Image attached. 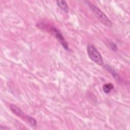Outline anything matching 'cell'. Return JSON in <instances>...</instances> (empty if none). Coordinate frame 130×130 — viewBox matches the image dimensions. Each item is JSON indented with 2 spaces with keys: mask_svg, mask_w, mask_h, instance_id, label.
Listing matches in <instances>:
<instances>
[{
  "mask_svg": "<svg viewBox=\"0 0 130 130\" xmlns=\"http://www.w3.org/2000/svg\"><path fill=\"white\" fill-rule=\"evenodd\" d=\"M86 3L88 5L91 11L100 22L108 27H110L112 26V23L110 20L98 7L91 4L90 2L86 1Z\"/></svg>",
  "mask_w": 130,
  "mask_h": 130,
  "instance_id": "cell-2",
  "label": "cell"
},
{
  "mask_svg": "<svg viewBox=\"0 0 130 130\" xmlns=\"http://www.w3.org/2000/svg\"><path fill=\"white\" fill-rule=\"evenodd\" d=\"M109 46L110 48H111V50H112L114 51H116L117 50V47L116 45V44L115 43H114L113 42H110L109 44Z\"/></svg>",
  "mask_w": 130,
  "mask_h": 130,
  "instance_id": "cell-7",
  "label": "cell"
},
{
  "mask_svg": "<svg viewBox=\"0 0 130 130\" xmlns=\"http://www.w3.org/2000/svg\"><path fill=\"white\" fill-rule=\"evenodd\" d=\"M87 51L90 59L99 66L104 64V60L100 52L96 47L92 44H89L87 47Z\"/></svg>",
  "mask_w": 130,
  "mask_h": 130,
  "instance_id": "cell-4",
  "label": "cell"
},
{
  "mask_svg": "<svg viewBox=\"0 0 130 130\" xmlns=\"http://www.w3.org/2000/svg\"><path fill=\"white\" fill-rule=\"evenodd\" d=\"M56 4L58 7L66 13H68L69 11V7L67 2L65 1H57Z\"/></svg>",
  "mask_w": 130,
  "mask_h": 130,
  "instance_id": "cell-5",
  "label": "cell"
},
{
  "mask_svg": "<svg viewBox=\"0 0 130 130\" xmlns=\"http://www.w3.org/2000/svg\"><path fill=\"white\" fill-rule=\"evenodd\" d=\"M9 107L13 113H14L16 115H17L19 117L22 119L26 122H27L28 124L30 125L31 126L35 127L37 126V121L33 117L24 113L22 111V110L20 108H19L18 107H17L15 105L12 104V105H10Z\"/></svg>",
  "mask_w": 130,
  "mask_h": 130,
  "instance_id": "cell-3",
  "label": "cell"
},
{
  "mask_svg": "<svg viewBox=\"0 0 130 130\" xmlns=\"http://www.w3.org/2000/svg\"><path fill=\"white\" fill-rule=\"evenodd\" d=\"M10 128L9 127H7L6 126H1L0 127V129L1 130H4V129H10Z\"/></svg>",
  "mask_w": 130,
  "mask_h": 130,
  "instance_id": "cell-8",
  "label": "cell"
},
{
  "mask_svg": "<svg viewBox=\"0 0 130 130\" xmlns=\"http://www.w3.org/2000/svg\"><path fill=\"white\" fill-rule=\"evenodd\" d=\"M37 26L38 27L41 29H44L46 30H48L50 33H51L57 40V41L59 42V43L61 45V46L66 49V50H69V48L68 46V44L64 39L63 36L60 31L56 27L50 26L49 25H46L43 23H40V24H38Z\"/></svg>",
  "mask_w": 130,
  "mask_h": 130,
  "instance_id": "cell-1",
  "label": "cell"
},
{
  "mask_svg": "<svg viewBox=\"0 0 130 130\" xmlns=\"http://www.w3.org/2000/svg\"><path fill=\"white\" fill-rule=\"evenodd\" d=\"M114 88V85L111 83L105 84L103 86V90L105 93H109Z\"/></svg>",
  "mask_w": 130,
  "mask_h": 130,
  "instance_id": "cell-6",
  "label": "cell"
}]
</instances>
